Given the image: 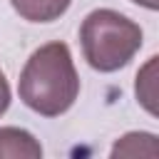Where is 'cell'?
<instances>
[{
	"label": "cell",
	"instance_id": "obj_1",
	"mask_svg": "<svg viewBox=\"0 0 159 159\" xmlns=\"http://www.w3.org/2000/svg\"><path fill=\"white\" fill-rule=\"evenodd\" d=\"M17 94L25 107L42 117L65 114L80 97V75L70 47L60 40L37 47L20 72Z\"/></svg>",
	"mask_w": 159,
	"mask_h": 159
},
{
	"label": "cell",
	"instance_id": "obj_2",
	"mask_svg": "<svg viewBox=\"0 0 159 159\" xmlns=\"http://www.w3.org/2000/svg\"><path fill=\"white\" fill-rule=\"evenodd\" d=\"M144 40L142 27L109 7L92 10L80 25V45L87 65L97 72H117L132 62Z\"/></svg>",
	"mask_w": 159,
	"mask_h": 159
},
{
	"label": "cell",
	"instance_id": "obj_3",
	"mask_svg": "<svg viewBox=\"0 0 159 159\" xmlns=\"http://www.w3.org/2000/svg\"><path fill=\"white\" fill-rule=\"evenodd\" d=\"M0 157H22V159H40L42 147L40 142L20 127H0Z\"/></svg>",
	"mask_w": 159,
	"mask_h": 159
},
{
	"label": "cell",
	"instance_id": "obj_4",
	"mask_svg": "<svg viewBox=\"0 0 159 159\" xmlns=\"http://www.w3.org/2000/svg\"><path fill=\"white\" fill-rule=\"evenodd\" d=\"M10 5L27 22H52L70 10L72 0H10Z\"/></svg>",
	"mask_w": 159,
	"mask_h": 159
},
{
	"label": "cell",
	"instance_id": "obj_5",
	"mask_svg": "<svg viewBox=\"0 0 159 159\" xmlns=\"http://www.w3.org/2000/svg\"><path fill=\"white\" fill-rule=\"evenodd\" d=\"M157 137L149 132H129L112 147V157H157Z\"/></svg>",
	"mask_w": 159,
	"mask_h": 159
},
{
	"label": "cell",
	"instance_id": "obj_6",
	"mask_svg": "<svg viewBox=\"0 0 159 159\" xmlns=\"http://www.w3.org/2000/svg\"><path fill=\"white\" fill-rule=\"evenodd\" d=\"M157 55L154 57H149V62L137 72V84H134V89H137V99L147 107V112H157V107H154V99H157V92H154V67H157Z\"/></svg>",
	"mask_w": 159,
	"mask_h": 159
},
{
	"label": "cell",
	"instance_id": "obj_7",
	"mask_svg": "<svg viewBox=\"0 0 159 159\" xmlns=\"http://www.w3.org/2000/svg\"><path fill=\"white\" fill-rule=\"evenodd\" d=\"M10 99H12V94H10V84H7V80H5V75H2V70H0V117L7 112Z\"/></svg>",
	"mask_w": 159,
	"mask_h": 159
},
{
	"label": "cell",
	"instance_id": "obj_8",
	"mask_svg": "<svg viewBox=\"0 0 159 159\" xmlns=\"http://www.w3.org/2000/svg\"><path fill=\"white\" fill-rule=\"evenodd\" d=\"M129 2H137V5H142L147 10H157L159 7V0H129Z\"/></svg>",
	"mask_w": 159,
	"mask_h": 159
}]
</instances>
